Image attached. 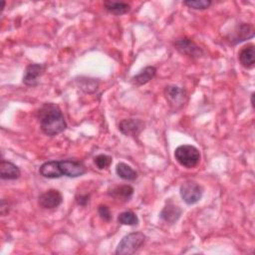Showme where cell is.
Returning <instances> with one entry per match:
<instances>
[{"label": "cell", "instance_id": "obj_1", "mask_svg": "<svg viewBox=\"0 0 255 255\" xmlns=\"http://www.w3.org/2000/svg\"><path fill=\"white\" fill-rule=\"evenodd\" d=\"M41 130L49 136L57 135L63 132L67 124L64 115L58 105L54 103H45L36 113Z\"/></svg>", "mask_w": 255, "mask_h": 255}, {"label": "cell", "instance_id": "obj_7", "mask_svg": "<svg viewBox=\"0 0 255 255\" xmlns=\"http://www.w3.org/2000/svg\"><path fill=\"white\" fill-rule=\"evenodd\" d=\"M173 46L180 54L188 56L190 58H199L203 55L202 48L186 37L175 40Z\"/></svg>", "mask_w": 255, "mask_h": 255}, {"label": "cell", "instance_id": "obj_14", "mask_svg": "<svg viewBox=\"0 0 255 255\" xmlns=\"http://www.w3.org/2000/svg\"><path fill=\"white\" fill-rule=\"evenodd\" d=\"M21 175V171L19 167L11 161L1 160L0 163V176L4 180H15L19 178Z\"/></svg>", "mask_w": 255, "mask_h": 255}, {"label": "cell", "instance_id": "obj_25", "mask_svg": "<svg viewBox=\"0 0 255 255\" xmlns=\"http://www.w3.org/2000/svg\"><path fill=\"white\" fill-rule=\"evenodd\" d=\"M253 98H254V93H252V95H251V105H252V107H254V101H253Z\"/></svg>", "mask_w": 255, "mask_h": 255}, {"label": "cell", "instance_id": "obj_20", "mask_svg": "<svg viewBox=\"0 0 255 255\" xmlns=\"http://www.w3.org/2000/svg\"><path fill=\"white\" fill-rule=\"evenodd\" d=\"M183 4L194 10H205L211 5L210 0H187Z\"/></svg>", "mask_w": 255, "mask_h": 255}, {"label": "cell", "instance_id": "obj_3", "mask_svg": "<svg viewBox=\"0 0 255 255\" xmlns=\"http://www.w3.org/2000/svg\"><path fill=\"white\" fill-rule=\"evenodd\" d=\"M175 160L185 168L195 167L201 158L200 151L197 147L190 144H182L174 150Z\"/></svg>", "mask_w": 255, "mask_h": 255}, {"label": "cell", "instance_id": "obj_4", "mask_svg": "<svg viewBox=\"0 0 255 255\" xmlns=\"http://www.w3.org/2000/svg\"><path fill=\"white\" fill-rule=\"evenodd\" d=\"M145 235L141 232H131L125 235L116 249V254L130 255L135 253L144 243Z\"/></svg>", "mask_w": 255, "mask_h": 255}, {"label": "cell", "instance_id": "obj_19", "mask_svg": "<svg viewBox=\"0 0 255 255\" xmlns=\"http://www.w3.org/2000/svg\"><path fill=\"white\" fill-rule=\"evenodd\" d=\"M118 222L123 225H129V226H134L138 223V218L136 214L133 211L128 210L124 211L119 214L118 216Z\"/></svg>", "mask_w": 255, "mask_h": 255}, {"label": "cell", "instance_id": "obj_21", "mask_svg": "<svg viewBox=\"0 0 255 255\" xmlns=\"http://www.w3.org/2000/svg\"><path fill=\"white\" fill-rule=\"evenodd\" d=\"M113 158L108 154H99L94 158V163L99 169H106L112 164Z\"/></svg>", "mask_w": 255, "mask_h": 255}, {"label": "cell", "instance_id": "obj_6", "mask_svg": "<svg viewBox=\"0 0 255 255\" xmlns=\"http://www.w3.org/2000/svg\"><path fill=\"white\" fill-rule=\"evenodd\" d=\"M254 35L255 29L251 23H240L228 35L227 39L231 45H236L253 38Z\"/></svg>", "mask_w": 255, "mask_h": 255}, {"label": "cell", "instance_id": "obj_17", "mask_svg": "<svg viewBox=\"0 0 255 255\" xmlns=\"http://www.w3.org/2000/svg\"><path fill=\"white\" fill-rule=\"evenodd\" d=\"M104 7L109 13L117 16L124 15L128 13L130 9L129 4L126 2H116V1H105Z\"/></svg>", "mask_w": 255, "mask_h": 255}, {"label": "cell", "instance_id": "obj_22", "mask_svg": "<svg viewBox=\"0 0 255 255\" xmlns=\"http://www.w3.org/2000/svg\"><path fill=\"white\" fill-rule=\"evenodd\" d=\"M98 213L100 215V217L105 220V221H110L112 219V214H111V210L110 208L105 205V204H101L98 207Z\"/></svg>", "mask_w": 255, "mask_h": 255}, {"label": "cell", "instance_id": "obj_10", "mask_svg": "<svg viewBox=\"0 0 255 255\" xmlns=\"http://www.w3.org/2000/svg\"><path fill=\"white\" fill-rule=\"evenodd\" d=\"M46 70V66L43 64H30L26 67L22 82L24 85L34 87L38 85L39 79L42 77Z\"/></svg>", "mask_w": 255, "mask_h": 255}, {"label": "cell", "instance_id": "obj_9", "mask_svg": "<svg viewBox=\"0 0 255 255\" xmlns=\"http://www.w3.org/2000/svg\"><path fill=\"white\" fill-rule=\"evenodd\" d=\"M63 202L62 193L57 189H49L38 197V204L44 209H54Z\"/></svg>", "mask_w": 255, "mask_h": 255}, {"label": "cell", "instance_id": "obj_5", "mask_svg": "<svg viewBox=\"0 0 255 255\" xmlns=\"http://www.w3.org/2000/svg\"><path fill=\"white\" fill-rule=\"evenodd\" d=\"M179 193L182 200L186 204L192 205L197 203L201 199L203 188L197 182L193 180H187L180 185Z\"/></svg>", "mask_w": 255, "mask_h": 255}, {"label": "cell", "instance_id": "obj_13", "mask_svg": "<svg viewBox=\"0 0 255 255\" xmlns=\"http://www.w3.org/2000/svg\"><path fill=\"white\" fill-rule=\"evenodd\" d=\"M238 60L245 69H252L255 64V46L248 44L238 53Z\"/></svg>", "mask_w": 255, "mask_h": 255}, {"label": "cell", "instance_id": "obj_23", "mask_svg": "<svg viewBox=\"0 0 255 255\" xmlns=\"http://www.w3.org/2000/svg\"><path fill=\"white\" fill-rule=\"evenodd\" d=\"M76 200H77V203H78L79 205L85 206L87 203H89L90 194H81V195H79V196L76 197Z\"/></svg>", "mask_w": 255, "mask_h": 255}, {"label": "cell", "instance_id": "obj_16", "mask_svg": "<svg viewBox=\"0 0 255 255\" xmlns=\"http://www.w3.org/2000/svg\"><path fill=\"white\" fill-rule=\"evenodd\" d=\"M108 194L117 200L127 202L132 196L133 188L130 185H120L112 188V190H110Z\"/></svg>", "mask_w": 255, "mask_h": 255}, {"label": "cell", "instance_id": "obj_12", "mask_svg": "<svg viewBox=\"0 0 255 255\" xmlns=\"http://www.w3.org/2000/svg\"><path fill=\"white\" fill-rule=\"evenodd\" d=\"M181 212L182 210L180 209V207L175 205L171 200H168L161 209L159 217L167 224H174L180 218Z\"/></svg>", "mask_w": 255, "mask_h": 255}, {"label": "cell", "instance_id": "obj_11", "mask_svg": "<svg viewBox=\"0 0 255 255\" xmlns=\"http://www.w3.org/2000/svg\"><path fill=\"white\" fill-rule=\"evenodd\" d=\"M144 128V124L139 119H124L119 124L120 131L127 136H136Z\"/></svg>", "mask_w": 255, "mask_h": 255}, {"label": "cell", "instance_id": "obj_15", "mask_svg": "<svg viewBox=\"0 0 255 255\" xmlns=\"http://www.w3.org/2000/svg\"><path fill=\"white\" fill-rule=\"evenodd\" d=\"M155 74H156V68L155 67L146 66L137 75L133 76L130 79V82L134 86H137V87L142 86V85H145L146 83H148L150 80H152L154 78Z\"/></svg>", "mask_w": 255, "mask_h": 255}, {"label": "cell", "instance_id": "obj_18", "mask_svg": "<svg viewBox=\"0 0 255 255\" xmlns=\"http://www.w3.org/2000/svg\"><path fill=\"white\" fill-rule=\"evenodd\" d=\"M116 173L119 177L124 180L132 181L135 180L137 177V172L128 164L125 162H119L116 166Z\"/></svg>", "mask_w": 255, "mask_h": 255}, {"label": "cell", "instance_id": "obj_8", "mask_svg": "<svg viewBox=\"0 0 255 255\" xmlns=\"http://www.w3.org/2000/svg\"><path fill=\"white\" fill-rule=\"evenodd\" d=\"M164 95L168 103L175 109L181 108L187 99V93L183 88L170 85L164 90Z\"/></svg>", "mask_w": 255, "mask_h": 255}, {"label": "cell", "instance_id": "obj_2", "mask_svg": "<svg viewBox=\"0 0 255 255\" xmlns=\"http://www.w3.org/2000/svg\"><path fill=\"white\" fill-rule=\"evenodd\" d=\"M86 171V165L82 161L75 159L49 160L44 162L39 168V173L46 178H59L61 176L79 177L85 174Z\"/></svg>", "mask_w": 255, "mask_h": 255}, {"label": "cell", "instance_id": "obj_24", "mask_svg": "<svg viewBox=\"0 0 255 255\" xmlns=\"http://www.w3.org/2000/svg\"><path fill=\"white\" fill-rule=\"evenodd\" d=\"M9 204H8V201H6L5 199H2L1 200V206H0V211H1V215L2 216H5L8 212H9Z\"/></svg>", "mask_w": 255, "mask_h": 255}]
</instances>
